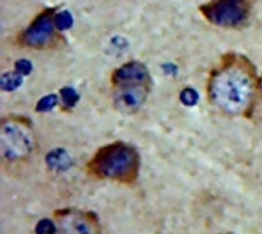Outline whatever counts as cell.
I'll list each match as a JSON object with an SVG mask.
<instances>
[{"label": "cell", "instance_id": "8992f818", "mask_svg": "<svg viewBox=\"0 0 262 234\" xmlns=\"http://www.w3.org/2000/svg\"><path fill=\"white\" fill-rule=\"evenodd\" d=\"M51 234H103L98 216L84 208L66 207L52 213Z\"/></svg>", "mask_w": 262, "mask_h": 234}, {"label": "cell", "instance_id": "52a82bcc", "mask_svg": "<svg viewBox=\"0 0 262 234\" xmlns=\"http://www.w3.org/2000/svg\"><path fill=\"white\" fill-rule=\"evenodd\" d=\"M55 9H45L18 34V43L31 49H48L58 41Z\"/></svg>", "mask_w": 262, "mask_h": 234}, {"label": "cell", "instance_id": "6da1fadb", "mask_svg": "<svg viewBox=\"0 0 262 234\" xmlns=\"http://www.w3.org/2000/svg\"><path fill=\"white\" fill-rule=\"evenodd\" d=\"M259 93V78L253 64L239 54H226L207 81L210 104L230 116L250 115Z\"/></svg>", "mask_w": 262, "mask_h": 234}, {"label": "cell", "instance_id": "277c9868", "mask_svg": "<svg viewBox=\"0 0 262 234\" xmlns=\"http://www.w3.org/2000/svg\"><path fill=\"white\" fill-rule=\"evenodd\" d=\"M37 152L32 123L21 115H9L0 124V156L5 164L28 162Z\"/></svg>", "mask_w": 262, "mask_h": 234}, {"label": "cell", "instance_id": "ba28073f", "mask_svg": "<svg viewBox=\"0 0 262 234\" xmlns=\"http://www.w3.org/2000/svg\"><path fill=\"white\" fill-rule=\"evenodd\" d=\"M259 95L262 97V74L261 77H259Z\"/></svg>", "mask_w": 262, "mask_h": 234}, {"label": "cell", "instance_id": "5b68a950", "mask_svg": "<svg viewBox=\"0 0 262 234\" xmlns=\"http://www.w3.org/2000/svg\"><path fill=\"white\" fill-rule=\"evenodd\" d=\"M255 3L256 0H210L200 6V12L218 28L239 29L249 23Z\"/></svg>", "mask_w": 262, "mask_h": 234}, {"label": "cell", "instance_id": "3957f363", "mask_svg": "<svg viewBox=\"0 0 262 234\" xmlns=\"http://www.w3.org/2000/svg\"><path fill=\"white\" fill-rule=\"evenodd\" d=\"M112 103L123 115L137 113L147 101L150 90L149 69L140 61H129L112 72Z\"/></svg>", "mask_w": 262, "mask_h": 234}, {"label": "cell", "instance_id": "7a4b0ae2", "mask_svg": "<svg viewBox=\"0 0 262 234\" xmlns=\"http://www.w3.org/2000/svg\"><path fill=\"white\" fill-rule=\"evenodd\" d=\"M141 158L135 146L114 141L100 147L88 162V173L100 181L121 185L134 184L140 176Z\"/></svg>", "mask_w": 262, "mask_h": 234}]
</instances>
